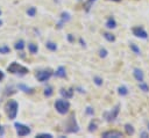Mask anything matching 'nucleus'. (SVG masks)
Instances as JSON below:
<instances>
[{
  "label": "nucleus",
  "mask_w": 149,
  "mask_h": 138,
  "mask_svg": "<svg viewBox=\"0 0 149 138\" xmlns=\"http://www.w3.org/2000/svg\"><path fill=\"white\" fill-rule=\"evenodd\" d=\"M17 102L15 100H8L5 104V111L9 119H14L17 114Z\"/></svg>",
  "instance_id": "obj_1"
},
{
  "label": "nucleus",
  "mask_w": 149,
  "mask_h": 138,
  "mask_svg": "<svg viewBox=\"0 0 149 138\" xmlns=\"http://www.w3.org/2000/svg\"><path fill=\"white\" fill-rule=\"evenodd\" d=\"M7 71L10 72V73H13V74H19V75H24V74L28 73V68H27V67H24V66L17 64V63H15V61H13V63L7 67Z\"/></svg>",
  "instance_id": "obj_2"
},
{
  "label": "nucleus",
  "mask_w": 149,
  "mask_h": 138,
  "mask_svg": "<svg viewBox=\"0 0 149 138\" xmlns=\"http://www.w3.org/2000/svg\"><path fill=\"white\" fill-rule=\"evenodd\" d=\"M55 108H56V110H57L59 114L64 115V114H66V112L69 111V109H70V103H69L66 100H57V101L55 102Z\"/></svg>",
  "instance_id": "obj_3"
},
{
  "label": "nucleus",
  "mask_w": 149,
  "mask_h": 138,
  "mask_svg": "<svg viewBox=\"0 0 149 138\" xmlns=\"http://www.w3.org/2000/svg\"><path fill=\"white\" fill-rule=\"evenodd\" d=\"M51 75H52V71H51L50 68L43 70V71H40V72L36 73V78H37V80L41 81V82H44V81L49 80Z\"/></svg>",
  "instance_id": "obj_4"
},
{
  "label": "nucleus",
  "mask_w": 149,
  "mask_h": 138,
  "mask_svg": "<svg viewBox=\"0 0 149 138\" xmlns=\"http://www.w3.org/2000/svg\"><path fill=\"white\" fill-rule=\"evenodd\" d=\"M119 109H120V106H119V104H116V106H115L111 111L105 112V114H104V117L106 118V121H107V122H113V121L116 118L118 114H119Z\"/></svg>",
  "instance_id": "obj_5"
},
{
  "label": "nucleus",
  "mask_w": 149,
  "mask_h": 138,
  "mask_svg": "<svg viewBox=\"0 0 149 138\" xmlns=\"http://www.w3.org/2000/svg\"><path fill=\"white\" fill-rule=\"evenodd\" d=\"M14 125H15V128H16V133H17L20 137H24V136H27V135L30 133V129H29L27 125H24V124H22V123H15Z\"/></svg>",
  "instance_id": "obj_6"
},
{
  "label": "nucleus",
  "mask_w": 149,
  "mask_h": 138,
  "mask_svg": "<svg viewBox=\"0 0 149 138\" xmlns=\"http://www.w3.org/2000/svg\"><path fill=\"white\" fill-rule=\"evenodd\" d=\"M78 130H79L78 124H77V122L74 119V115L72 114L70 116L69 121H68V131L69 132H78Z\"/></svg>",
  "instance_id": "obj_7"
},
{
  "label": "nucleus",
  "mask_w": 149,
  "mask_h": 138,
  "mask_svg": "<svg viewBox=\"0 0 149 138\" xmlns=\"http://www.w3.org/2000/svg\"><path fill=\"white\" fill-rule=\"evenodd\" d=\"M133 34H134L136 37H140V38H147V37H148L147 31H146L142 27H134V28H133Z\"/></svg>",
  "instance_id": "obj_8"
},
{
  "label": "nucleus",
  "mask_w": 149,
  "mask_h": 138,
  "mask_svg": "<svg viewBox=\"0 0 149 138\" xmlns=\"http://www.w3.org/2000/svg\"><path fill=\"white\" fill-rule=\"evenodd\" d=\"M104 138H121L122 137V133L120 131H116V130H109V131H106L101 135Z\"/></svg>",
  "instance_id": "obj_9"
},
{
  "label": "nucleus",
  "mask_w": 149,
  "mask_h": 138,
  "mask_svg": "<svg viewBox=\"0 0 149 138\" xmlns=\"http://www.w3.org/2000/svg\"><path fill=\"white\" fill-rule=\"evenodd\" d=\"M133 74H134L135 79H136L139 82L143 81V79H144V75H143V72H142L140 68H135V70H134V72H133Z\"/></svg>",
  "instance_id": "obj_10"
},
{
  "label": "nucleus",
  "mask_w": 149,
  "mask_h": 138,
  "mask_svg": "<svg viewBox=\"0 0 149 138\" xmlns=\"http://www.w3.org/2000/svg\"><path fill=\"white\" fill-rule=\"evenodd\" d=\"M69 20H70V14H69V13H65V12H64V13H62V15H61V22L57 24V27L61 29V28L63 27L62 24H63L64 22L69 21Z\"/></svg>",
  "instance_id": "obj_11"
},
{
  "label": "nucleus",
  "mask_w": 149,
  "mask_h": 138,
  "mask_svg": "<svg viewBox=\"0 0 149 138\" xmlns=\"http://www.w3.org/2000/svg\"><path fill=\"white\" fill-rule=\"evenodd\" d=\"M61 94L65 99H71L73 96V89L72 88H70V89H61Z\"/></svg>",
  "instance_id": "obj_12"
},
{
  "label": "nucleus",
  "mask_w": 149,
  "mask_h": 138,
  "mask_svg": "<svg viewBox=\"0 0 149 138\" xmlns=\"http://www.w3.org/2000/svg\"><path fill=\"white\" fill-rule=\"evenodd\" d=\"M55 75H56V77H59V78H65V75H66L65 68H64L63 66H59L58 70L55 72Z\"/></svg>",
  "instance_id": "obj_13"
},
{
  "label": "nucleus",
  "mask_w": 149,
  "mask_h": 138,
  "mask_svg": "<svg viewBox=\"0 0 149 138\" xmlns=\"http://www.w3.org/2000/svg\"><path fill=\"white\" fill-rule=\"evenodd\" d=\"M106 27L109 28V29L115 28V27H116V22H115V20H114L113 17H108V20H107V22H106Z\"/></svg>",
  "instance_id": "obj_14"
},
{
  "label": "nucleus",
  "mask_w": 149,
  "mask_h": 138,
  "mask_svg": "<svg viewBox=\"0 0 149 138\" xmlns=\"http://www.w3.org/2000/svg\"><path fill=\"white\" fill-rule=\"evenodd\" d=\"M125 130H126V133H127L128 136L134 135V128H133V125H130V124H126V125H125Z\"/></svg>",
  "instance_id": "obj_15"
},
{
  "label": "nucleus",
  "mask_w": 149,
  "mask_h": 138,
  "mask_svg": "<svg viewBox=\"0 0 149 138\" xmlns=\"http://www.w3.org/2000/svg\"><path fill=\"white\" fill-rule=\"evenodd\" d=\"M94 1H95V0H87V1L84 3V9H85V12H90V9H91L92 5L94 3Z\"/></svg>",
  "instance_id": "obj_16"
},
{
  "label": "nucleus",
  "mask_w": 149,
  "mask_h": 138,
  "mask_svg": "<svg viewBox=\"0 0 149 138\" xmlns=\"http://www.w3.org/2000/svg\"><path fill=\"white\" fill-rule=\"evenodd\" d=\"M97 126H98V122H97L95 119H94V121H91V123H90V125H88V131H90V132L95 131Z\"/></svg>",
  "instance_id": "obj_17"
},
{
  "label": "nucleus",
  "mask_w": 149,
  "mask_h": 138,
  "mask_svg": "<svg viewBox=\"0 0 149 138\" xmlns=\"http://www.w3.org/2000/svg\"><path fill=\"white\" fill-rule=\"evenodd\" d=\"M28 49H29L30 53H36V52H37V50H38L37 45H36V44H34V43H29V44H28Z\"/></svg>",
  "instance_id": "obj_18"
},
{
  "label": "nucleus",
  "mask_w": 149,
  "mask_h": 138,
  "mask_svg": "<svg viewBox=\"0 0 149 138\" xmlns=\"http://www.w3.org/2000/svg\"><path fill=\"white\" fill-rule=\"evenodd\" d=\"M104 37H105L108 42H114V41H115V36H114L113 34H111V32H105V34H104Z\"/></svg>",
  "instance_id": "obj_19"
},
{
  "label": "nucleus",
  "mask_w": 149,
  "mask_h": 138,
  "mask_svg": "<svg viewBox=\"0 0 149 138\" xmlns=\"http://www.w3.org/2000/svg\"><path fill=\"white\" fill-rule=\"evenodd\" d=\"M14 48H15L16 50H22V49L24 48V42H23L22 39H20V41H17V42L15 43V45H14Z\"/></svg>",
  "instance_id": "obj_20"
},
{
  "label": "nucleus",
  "mask_w": 149,
  "mask_h": 138,
  "mask_svg": "<svg viewBox=\"0 0 149 138\" xmlns=\"http://www.w3.org/2000/svg\"><path fill=\"white\" fill-rule=\"evenodd\" d=\"M19 88L20 89H22L24 93H33V89L31 88H29V87H27L26 85H23V83H20L19 85Z\"/></svg>",
  "instance_id": "obj_21"
},
{
  "label": "nucleus",
  "mask_w": 149,
  "mask_h": 138,
  "mask_svg": "<svg viewBox=\"0 0 149 138\" xmlns=\"http://www.w3.org/2000/svg\"><path fill=\"white\" fill-rule=\"evenodd\" d=\"M118 93H119L120 95H127V94H128V90H127V88H126L125 86H120V87L118 88Z\"/></svg>",
  "instance_id": "obj_22"
},
{
  "label": "nucleus",
  "mask_w": 149,
  "mask_h": 138,
  "mask_svg": "<svg viewBox=\"0 0 149 138\" xmlns=\"http://www.w3.org/2000/svg\"><path fill=\"white\" fill-rule=\"evenodd\" d=\"M47 48L49 49V50H51V51H55L56 49H57V45L55 44V43H52V42H47Z\"/></svg>",
  "instance_id": "obj_23"
},
{
  "label": "nucleus",
  "mask_w": 149,
  "mask_h": 138,
  "mask_svg": "<svg viewBox=\"0 0 149 138\" xmlns=\"http://www.w3.org/2000/svg\"><path fill=\"white\" fill-rule=\"evenodd\" d=\"M139 87H140L143 92H149V87H148V85H147V83H144L143 81H141V82L139 83Z\"/></svg>",
  "instance_id": "obj_24"
},
{
  "label": "nucleus",
  "mask_w": 149,
  "mask_h": 138,
  "mask_svg": "<svg viewBox=\"0 0 149 138\" xmlns=\"http://www.w3.org/2000/svg\"><path fill=\"white\" fill-rule=\"evenodd\" d=\"M52 93H54V92H52V88H51L50 86H48V87L44 89V95H45L47 97L51 96V95H52Z\"/></svg>",
  "instance_id": "obj_25"
},
{
  "label": "nucleus",
  "mask_w": 149,
  "mask_h": 138,
  "mask_svg": "<svg viewBox=\"0 0 149 138\" xmlns=\"http://www.w3.org/2000/svg\"><path fill=\"white\" fill-rule=\"evenodd\" d=\"M10 52V49L7 46V45H2V46H0V53H9Z\"/></svg>",
  "instance_id": "obj_26"
},
{
  "label": "nucleus",
  "mask_w": 149,
  "mask_h": 138,
  "mask_svg": "<svg viewBox=\"0 0 149 138\" xmlns=\"http://www.w3.org/2000/svg\"><path fill=\"white\" fill-rule=\"evenodd\" d=\"M35 13H36V8H35V7H30V8L27 10V14H28L29 16H34Z\"/></svg>",
  "instance_id": "obj_27"
},
{
  "label": "nucleus",
  "mask_w": 149,
  "mask_h": 138,
  "mask_svg": "<svg viewBox=\"0 0 149 138\" xmlns=\"http://www.w3.org/2000/svg\"><path fill=\"white\" fill-rule=\"evenodd\" d=\"M130 49H132V50H133V51H134L136 55H140V49H139V48H137L135 44H130Z\"/></svg>",
  "instance_id": "obj_28"
},
{
  "label": "nucleus",
  "mask_w": 149,
  "mask_h": 138,
  "mask_svg": "<svg viewBox=\"0 0 149 138\" xmlns=\"http://www.w3.org/2000/svg\"><path fill=\"white\" fill-rule=\"evenodd\" d=\"M99 56L102 57V58H105V57L107 56V50H106V49H100V50H99Z\"/></svg>",
  "instance_id": "obj_29"
},
{
  "label": "nucleus",
  "mask_w": 149,
  "mask_h": 138,
  "mask_svg": "<svg viewBox=\"0 0 149 138\" xmlns=\"http://www.w3.org/2000/svg\"><path fill=\"white\" fill-rule=\"evenodd\" d=\"M36 137L37 138H52V136L50 133H41V135H37Z\"/></svg>",
  "instance_id": "obj_30"
},
{
  "label": "nucleus",
  "mask_w": 149,
  "mask_h": 138,
  "mask_svg": "<svg viewBox=\"0 0 149 138\" xmlns=\"http://www.w3.org/2000/svg\"><path fill=\"white\" fill-rule=\"evenodd\" d=\"M94 82H95L98 86H101V85H102V79L99 78V77H94Z\"/></svg>",
  "instance_id": "obj_31"
},
{
  "label": "nucleus",
  "mask_w": 149,
  "mask_h": 138,
  "mask_svg": "<svg viewBox=\"0 0 149 138\" xmlns=\"http://www.w3.org/2000/svg\"><path fill=\"white\" fill-rule=\"evenodd\" d=\"M86 112H87L88 115H92V114H93V110H92V108H91V107H87V109H86Z\"/></svg>",
  "instance_id": "obj_32"
},
{
  "label": "nucleus",
  "mask_w": 149,
  "mask_h": 138,
  "mask_svg": "<svg viewBox=\"0 0 149 138\" xmlns=\"http://www.w3.org/2000/svg\"><path fill=\"white\" fill-rule=\"evenodd\" d=\"M141 136H142L143 138H147V137H148V133H147V132H142V133H141Z\"/></svg>",
  "instance_id": "obj_33"
},
{
  "label": "nucleus",
  "mask_w": 149,
  "mask_h": 138,
  "mask_svg": "<svg viewBox=\"0 0 149 138\" xmlns=\"http://www.w3.org/2000/svg\"><path fill=\"white\" fill-rule=\"evenodd\" d=\"M68 38H69V41H70V42H72V41H73V37H72L71 35H69V37H68Z\"/></svg>",
  "instance_id": "obj_34"
},
{
  "label": "nucleus",
  "mask_w": 149,
  "mask_h": 138,
  "mask_svg": "<svg viewBox=\"0 0 149 138\" xmlns=\"http://www.w3.org/2000/svg\"><path fill=\"white\" fill-rule=\"evenodd\" d=\"M2 78H3V73H2V72H1V71H0V80H1V79H2Z\"/></svg>",
  "instance_id": "obj_35"
},
{
  "label": "nucleus",
  "mask_w": 149,
  "mask_h": 138,
  "mask_svg": "<svg viewBox=\"0 0 149 138\" xmlns=\"http://www.w3.org/2000/svg\"><path fill=\"white\" fill-rule=\"evenodd\" d=\"M112 1H121V0H112Z\"/></svg>",
  "instance_id": "obj_36"
},
{
  "label": "nucleus",
  "mask_w": 149,
  "mask_h": 138,
  "mask_svg": "<svg viewBox=\"0 0 149 138\" xmlns=\"http://www.w3.org/2000/svg\"><path fill=\"white\" fill-rule=\"evenodd\" d=\"M1 23H2V22H1V21H0V26H1Z\"/></svg>",
  "instance_id": "obj_37"
},
{
  "label": "nucleus",
  "mask_w": 149,
  "mask_h": 138,
  "mask_svg": "<svg viewBox=\"0 0 149 138\" xmlns=\"http://www.w3.org/2000/svg\"><path fill=\"white\" fill-rule=\"evenodd\" d=\"M148 128H149V123H148Z\"/></svg>",
  "instance_id": "obj_38"
},
{
  "label": "nucleus",
  "mask_w": 149,
  "mask_h": 138,
  "mask_svg": "<svg viewBox=\"0 0 149 138\" xmlns=\"http://www.w3.org/2000/svg\"><path fill=\"white\" fill-rule=\"evenodd\" d=\"M0 14H1V10H0Z\"/></svg>",
  "instance_id": "obj_39"
}]
</instances>
